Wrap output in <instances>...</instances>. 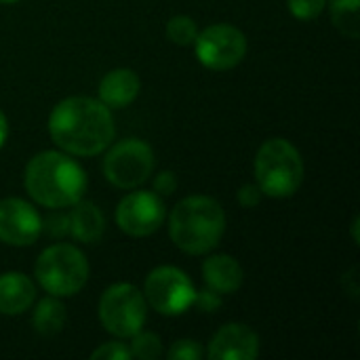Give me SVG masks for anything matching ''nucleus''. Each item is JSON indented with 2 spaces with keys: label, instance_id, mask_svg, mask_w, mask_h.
<instances>
[{
  "label": "nucleus",
  "instance_id": "1a4fd4ad",
  "mask_svg": "<svg viewBox=\"0 0 360 360\" xmlns=\"http://www.w3.org/2000/svg\"><path fill=\"white\" fill-rule=\"evenodd\" d=\"M196 59L213 72L236 68L247 55V36L230 23H213L198 32L194 40Z\"/></svg>",
  "mask_w": 360,
  "mask_h": 360
},
{
  "label": "nucleus",
  "instance_id": "20e7f679",
  "mask_svg": "<svg viewBox=\"0 0 360 360\" xmlns=\"http://www.w3.org/2000/svg\"><path fill=\"white\" fill-rule=\"evenodd\" d=\"M255 184L268 198H289L304 181V160L300 150L283 139H268L255 156Z\"/></svg>",
  "mask_w": 360,
  "mask_h": 360
},
{
  "label": "nucleus",
  "instance_id": "9b49d317",
  "mask_svg": "<svg viewBox=\"0 0 360 360\" xmlns=\"http://www.w3.org/2000/svg\"><path fill=\"white\" fill-rule=\"evenodd\" d=\"M44 224L38 211L23 198L0 200V240L11 247H30L38 240Z\"/></svg>",
  "mask_w": 360,
  "mask_h": 360
},
{
  "label": "nucleus",
  "instance_id": "9d476101",
  "mask_svg": "<svg viewBox=\"0 0 360 360\" xmlns=\"http://www.w3.org/2000/svg\"><path fill=\"white\" fill-rule=\"evenodd\" d=\"M167 217V209L162 198L156 192L137 190L127 194L116 207V224L118 228L135 238L154 234Z\"/></svg>",
  "mask_w": 360,
  "mask_h": 360
},
{
  "label": "nucleus",
  "instance_id": "6ab92c4d",
  "mask_svg": "<svg viewBox=\"0 0 360 360\" xmlns=\"http://www.w3.org/2000/svg\"><path fill=\"white\" fill-rule=\"evenodd\" d=\"M198 36V25L188 15H175L167 23V38L179 46H192Z\"/></svg>",
  "mask_w": 360,
  "mask_h": 360
},
{
  "label": "nucleus",
  "instance_id": "7ed1b4c3",
  "mask_svg": "<svg viewBox=\"0 0 360 360\" xmlns=\"http://www.w3.org/2000/svg\"><path fill=\"white\" fill-rule=\"evenodd\" d=\"M226 232V213L211 196H188L169 215V236L177 249L190 255L213 251Z\"/></svg>",
  "mask_w": 360,
  "mask_h": 360
},
{
  "label": "nucleus",
  "instance_id": "39448f33",
  "mask_svg": "<svg viewBox=\"0 0 360 360\" xmlns=\"http://www.w3.org/2000/svg\"><path fill=\"white\" fill-rule=\"evenodd\" d=\"M34 276L49 295L70 297L86 285L89 262L74 245H51L38 255Z\"/></svg>",
  "mask_w": 360,
  "mask_h": 360
},
{
  "label": "nucleus",
  "instance_id": "412c9836",
  "mask_svg": "<svg viewBox=\"0 0 360 360\" xmlns=\"http://www.w3.org/2000/svg\"><path fill=\"white\" fill-rule=\"evenodd\" d=\"M287 8L295 19L310 21L327 8V0H287Z\"/></svg>",
  "mask_w": 360,
  "mask_h": 360
},
{
  "label": "nucleus",
  "instance_id": "f3484780",
  "mask_svg": "<svg viewBox=\"0 0 360 360\" xmlns=\"http://www.w3.org/2000/svg\"><path fill=\"white\" fill-rule=\"evenodd\" d=\"M65 306L59 302V297L49 295L44 300H40L34 308V316H32V325L34 331L40 335H57L63 327H65Z\"/></svg>",
  "mask_w": 360,
  "mask_h": 360
},
{
  "label": "nucleus",
  "instance_id": "c85d7f7f",
  "mask_svg": "<svg viewBox=\"0 0 360 360\" xmlns=\"http://www.w3.org/2000/svg\"><path fill=\"white\" fill-rule=\"evenodd\" d=\"M2 4H11V2H17V0H0Z\"/></svg>",
  "mask_w": 360,
  "mask_h": 360
},
{
  "label": "nucleus",
  "instance_id": "a211bd4d",
  "mask_svg": "<svg viewBox=\"0 0 360 360\" xmlns=\"http://www.w3.org/2000/svg\"><path fill=\"white\" fill-rule=\"evenodd\" d=\"M331 19L335 27L348 36V38H359L360 36V0H331L329 2Z\"/></svg>",
  "mask_w": 360,
  "mask_h": 360
},
{
  "label": "nucleus",
  "instance_id": "5701e85b",
  "mask_svg": "<svg viewBox=\"0 0 360 360\" xmlns=\"http://www.w3.org/2000/svg\"><path fill=\"white\" fill-rule=\"evenodd\" d=\"M93 360H131V348L124 344V342H108V344H101L93 354H91Z\"/></svg>",
  "mask_w": 360,
  "mask_h": 360
},
{
  "label": "nucleus",
  "instance_id": "cd10ccee",
  "mask_svg": "<svg viewBox=\"0 0 360 360\" xmlns=\"http://www.w3.org/2000/svg\"><path fill=\"white\" fill-rule=\"evenodd\" d=\"M352 238L359 245V217H354V221H352Z\"/></svg>",
  "mask_w": 360,
  "mask_h": 360
},
{
  "label": "nucleus",
  "instance_id": "ddd939ff",
  "mask_svg": "<svg viewBox=\"0 0 360 360\" xmlns=\"http://www.w3.org/2000/svg\"><path fill=\"white\" fill-rule=\"evenodd\" d=\"M141 91V80L131 68H116L99 82V101L110 110L131 105Z\"/></svg>",
  "mask_w": 360,
  "mask_h": 360
},
{
  "label": "nucleus",
  "instance_id": "f8f14e48",
  "mask_svg": "<svg viewBox=\"0 0 360 360\" xmlns=\"http://www.w3.org/2000/svg\"><path fill=\"white\" fill-rule=\"evenodd\" d=\"M207 354L211 360H253L259 354V338L251 327L230 323L213 335Z\"/></svg>",
  "mask_w": 360,
  "mask_h": 360
},
{
  "label": "nucleus",
  "instance_id": "6e6552de",
  "mask_svg": "<svg viewBox=\"0 0 360 360\" xmlns=\"http://www.w3.org/2000/svg\"><path fill=\"white\" fill-rule=\"evenodd\" d=\"M194 283L175 266H158L146 278L143 297L162 316H179L188 312L194 304Z\"/></svg>",
  "mask_w": 360,
  "mask_h": 360
},
{
  "label": "nucleus",
  "instance_id": "423d86ee",
  "mask_svg": "<svg viewBox=\"0 0 360 360\" xmlns=\"http://www.w3.org/2000/svg\"><path fill=\"white\" fill-rule=\"evenodd\" d=\"M148 319V302L131 283L108 287L99 300V321L108 333L118 340H129L139 333Z\"/></svg>",
  "mask_w": 360,
  "mask_h": 360
},
{
  "label": "nucleus",
  "instance_id": "b1692460",
  "mask_svg": "<svg viewBox=\"0 0 360 360\" xmlns=\"http://www.w3.org/2000/svg\"><path fill=\"white\" fill-rule=\"evenodd\" d=\"M192 306H196L200 312H217L221 308V295L207 287L202 291H196Z\"/></svg>",
  "mask_w": 360,
  "mask_h": 360
},
{
  "label": "nucleus",
  "instance_id": "4468645a",
  "mask_svg": "<svg viewBox=\"0 0 360 360\" xmlns=\"http://www.w3.org/2000/svg\"><path fill=\"white\" fill-rule=\"evenodd\" d=\"M202 278L219 295H232L243 287L245 270L232 255H211L202 264Z\"/></svg>",
  "mask_w": 360,
  "mask_h": 360
},
{
  "label": "nucleus",
  "instance_id": "393cba45",
  "mask_svg": "<svg viewBox=\"0 0 360 360\" xmlns=\"http://www.w3.org/2000/svg\"><path fill=\"white\" fill-rule=\"evenodd\" d=\"M236 198H238V202H240L243 207L253 209V207H257V205L262 202L264 192L259 190V186H257V184H245V186H240V188H238Z\"/></svg>",
  "mask_w": 360,
  "mask_h": 360
},
{
  "label": "nucleus",
  "instance_id": "0eeeda50",
  "mask_svg": "<svg viewBox=\"0 0 360 360\" xmlns=\"http://www.w3.org/2000/svg\"><path fill=\"white\" fill-rule=\"evenodd\" d=\"M154 171V150L141 139H122L110 143V150L103 158L105 179L120 190L139 188Z\"/></svg>",
  "mask_w": 360,
  "mask_h": 360
},
{
  "label": "nucleus",
  "instance_id": "a878e982",
  "mask_svg": "<svg viewBox=\"0 0 360 360\" xmlns=\"http://www.w3.org/2000/svg\"><path fill=\"white\" fill-rule=\"evenodd\" d=\"M177 188V177L171 171H162L154 177V192L158 196H169Z\"/></svg>",
  "mask_w": 360,
  "mask_h": 360
},
{
  "label": "nucleus",
  "instance_id": "f03ea898",
  "mask_svg": "<svg viewBox=\"0 0 360 360\" xmlns=\"http://www.w3.org/2000/svg\"><path fill=\"white\" fill-rule=\"evenodd\" d=\"M23 184L32 200L49 209H65L76 205L86 192L84 169L68 154L46 150L30 158Z\"/></svg>",
  "mask_w": 360,
  "mask_h": 360
},
{
  "label": "nucleus",
  "instance_id": "4be33fe9",
  "mask_svg": "<svg viewBox=\"0 0 360 360\" xmlns=\"http://www.w3.org/2000/svg\"><path fill=\"white\" fill-rule=\"evenodd\" d=\"M205 356V350L194 340H179L167 350L169 360H200Z\"/></svg>",
  "mask_w": 360,
  "mask_h": 360
},
{
  "label": "nucleus",
  "instance_id": "dca6fc26",
  "mask_svg": "<svg viewBox=\"0 0 360 360\" xmlns=\"http://www.w3.org/2000/svg\"><path fill=\"white\" fill-rule=\"evenodd\" d=\"M72 207L74 209L68 217V230L78 243L97 245L105 232V219H103L101 209L95 202H89L82 198Z\"/></svg>",
  "mask_w": 360,
  "mask_h": 360
},
{
  "label": "nucleus",
  "instance_id": "aec40b11",
  "mask_svg": "<svg viewBox=\"0 0 360 360\" xmlns=\"http://www.w3.org/2000/svg\"><path fill=\"white\" fill-rule=\"evenodd\" d=\"M131 356L139 360H156L162 354V342L156 333L139 331L131 338Z\"/></svg>",
  "mask_w": 360,
  "mask_h": 360
},
{
  "label": "nucleus",
  "instance_id": "2eb2a0df",
  "mask_svg": "<svg viewBox=\"0 0 360 360\" xmlns=\"http://www.w3.org/2000/svg\"><path fill=\"white\" fill-rule=\"evenodd\" d=\"M36 300L34 283L21 272L0 274V314L17 316L32 308Z\"/></svg>",
  "mask_w": 360,
  "mask_h": 360
},
{
  "label": "nucleus",
  "instance_id": "bb28decb",
  "mask_svg": "<svg viewBox=\"0 0 360 360\" xmlns=\"http://www.w3.org/2000/svg\"><path fill=\"white\" fill-rule=\"evenodd\" d=\"M6 137H8V120H6V116L0 112V148L4 146Z\"/></svg>",
  "mask_w": 360,
  "mask_h": 360
},
{
  "label": "nucleus",
  "instance_id": "f257e3e1",
  "mask_svg": "<svg viewBox=\"0 0 360 360\" xmlns=\"http://www.w3.org/2000/svg\"><path fill=\"white\" fill-rule=\"evenodd\" d=\"M49 135L68 154L97 156L114 141L116 124L112 110L99 99L68 97L53 108Z\"/></svg>",
  "mask_w": 360,
  "mask_h": 360
}]
</instances>
